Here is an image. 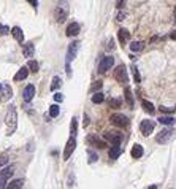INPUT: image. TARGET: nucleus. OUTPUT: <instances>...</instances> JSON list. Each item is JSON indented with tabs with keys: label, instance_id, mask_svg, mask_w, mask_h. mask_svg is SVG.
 I'll use <instances>...</instances> for the list:
<instances>
[{
	"label": "nucleus",
	"instance_id": "obj_14",
	"mask_svg": "<svg viewBox=\"0 0 176 189\" xmlns=\"http://www.w3.org/2000/svg\"><path fill=\"white\" fill-rule=\"evenodd\" d=\"M29 75V67H21L18 70V73L14 75V81H22V80H26Z\"/></svg>",
	"mask_w": 176,
	"mask_h": 189
},
{
	"label": "nucleus",
	"instance_id": "obj_4",
	"mask_svg": "<svg viewBox=\"0 0 176 189\" xmlns=\"http://www.w3.org/2000/svg\"><path fill=\"white\" fill-rule=\"evenodd\" d=\"M110 121H111V124H114L116 127H127V126H129V118L124 116V114H121V113L111 114Z\"/></svg>",
	"mask_w": 176,
	"mask_h": 189
},
{
	"label": "nucleus",
	"instance_id": "obj_1",
	"mask_svg": "<svg viewBox=\"0 0 176 189\" xmlns=\"http://www.w3.org/2000/svg\"><path fill=\"white\" fill-rule=\"evenodd\" d=\"M5 124H7V135H11L16 130V126H18V113H16L14 105L8 107V111H7V116H5Z\"/></svg>",
	"mask_w": 176,
	"mask_h": 189
},
{
	"label": "nucleus",
	"instance_id": "obj_46",
	"mask_svg": "<svg viewBox=\"0 0 176 189\" xmlns=\"http://www.w3.org/2000/svg\"><path fill=\"white\" fill-rule=\"evenodd\" d=\"M2 87H3V86H2V84H0V91H2Z\"/></svg>",
	"mask_w": 176,
	"mask_h": 189
},
{
	"label": "nucleus",
	"instance_id": "obj_22",
	"mask_svg": "<svg viewBox=\"0 0 176 189\" xmlns=\"http://www.w3.org/2000/svg\"><path fill=\"white\" fill-rule=\"evenodd\" d=\"M13 172H14V165H10V167H7V169H3L2 172H0V175L7 180V178H10L13 175Z\"/></svg>",
	"mask_w": 176,
	"mask_h": 189
},
{
	"label": "nucleus",
	"instance_id": "obj_40",
	"mask_svg": "<svg viewBox=\"0 0 176 189\" xmlns=\"http://www.w3.org/2000/svg\"><path fill=\"white\" fill-rule=\"evenodd\" d=\"M83 126H84V127H87V126H89V116H87V114H84V121H83Z\"/></svg>",
	"mask_w": 176,
	"mask_h": 189
},
{
	"label": "nucleus",
	"instance_id": "obj_44",
	"mask_svg": "<svg viewBox=\"0 0 176 189\" xmlns=\"http://www.w3.org/2000/svg\"><path fill=\"white\" fill-rule=\"evenodd\" d=\"M170 38H171V40H176V30H173V32L170 34Z\"/></svg>",
	"mask_w": 176,
	"mask_h": 189
},
{
	"label": "nucleus",
	"instance_id": "obj_11",
	"mask_svg": "<svg viewBox=\"0 0 176 189\" xmlns=\"http://www.w3.org/2000/svg\"><path fill=\"white\" fill-rule=\"evenodd\" d=\"M34 96H35V86L34 84H27L26 87H24V91H22V99L26 102H30L34 99Z\"/></svg>",
	"mask_w": 176,
	"mask_h": 189
},
{
	"label": "nucleus",
	"instance_id": "obj_8",
	"mask_svg": "<svg viewBox=\"0 0 176 189\" xmlns=\"http://www.w3.org/2000/svg\"><path fill=\"white\" fill-rule=\"evenodd\" d=\"M113 65H114V59L113 57H110V56L103 57L102 62H100V65H98V73H106Z\"/></svg>",
	"mask_w": 176,
	"mask_h": 189
},
{
	"label": "nucleus",
	"instance_id": "obj_35",
	"mask_svg": "<svg viewBox=\"0 0 176 189\" xmlns=\"http://www.w3.org/2000/svg\"><path fill=\"white\" fill-rule=\"evenodd\" d=\"M102 86H103L102 81H95V83L92 84V91H100V89H102Z\"/></svg>",
	"mask_w": 176,
	"mask_h": 189
},
{
	"label": "nucleus",
	"instance_id": "obj_16",
	"mask_svg": "<svg viewBox=\"0 0 176 189\" xmlns=\"http://www.w3.org/2000/svg\"><path fill=\"white\" fill-rule=\"evenodd\" d=\"M143 153H144V150H143V146L141 145H133V148H132V157L133 159H140L141 156H143Z\"/></svg>",
	"mask_w": 176,
	"mask_h": 189
},
{
	"label": "nucleus",
	"instance_id": "obj_18",
	"mask_svg": "<svg viewBox=\"0 0 176 189\" xmlns=\"http://www.w3.org/2000/svg\"><path fill=\"white\" fill-rule=\"evenodd\" d=\"M11 34H13V37H14V40H18L19 43H22L24 41V34H22V30H21V27H13L11 29Z\"/></svg>",
	"mask_w": 176,
	"mask_h": 189
},
{
	"label": "nucleus",
	"instance_id": "obj_29",
	"mask_svg": "<svg viewBox=\"0 0 176 189\" xmlns=\"http://www.w3.org/2000/svg\"><path fill=\"white\" fill-rule=\"evenodd\" d=\"M59 105H51L49 107V116L51 118H56V116H59Z\"/></svg>",
	"mask_w": 176,
	"mask_h": 189
},
{
	"label": "nucleus",
	"instance_id": "obj_20",
	"mask_svg": "<svg viewBox=\"0 0 176 189\" xmlns=\"http://www.w3.org/2000/svg\"><path fill=\"white\" fill-rule=\"evenodd\" d=\"M124 94H125V100H127V103L130 105V108H133V96H132V91L129 89V87H125L124 89Z\"/></svg>",
	"mask_w": 176,
	"mask_h": 189
},
{
	"label": "nucleus",
	"instance_id": "obj_42",
	"mask_svg": "<svg viewBox=\"0 0 176 189\" xmlns=\"http://www.w3.org/2000/svg\"><path fill=\"white\" fill-rule=\"evenodd\" d=\"M124 18H125V13H117V16H116L117 21H124Z\"/></svg>",
	"mask_w": 176,
	"mask_h": 189
},
{
	"label": "nucleus",
	"instance_id": "obj_32",
	"mask_svg": "<svg viewBox=\"0 0 176 189\" xmlns=\"http://www.w3.org/2000/svg\"><path fill=\"white\" fill-rule=\"evenodd\" d=\"M76 130H78V119L76 118H73L71 119V135L76 137Z\"/></svg>",
	"mask_w": 176,
	"mask_h": 189
},
{
	"label": "nucleus",
	"instance_id": "obj_2",
	"mask_svg": "<svg viewBox=\"0 0 176 189\" xmlns=\"http://www.w3.org/2000/svg\"><path fill=\"white\" fill-rule=\"evenodd\" d=\"M78 50H80V41H71L70 46H68L67 60H65V67H67V73H68V75H71V72H70V64H71V60H73L75 57H76Z\"/></svg>",
	"mask_w": 176,
	"mask_h": 189
},
{
	"label": "nucleus",
	"instance_id": "obj_6",
	"mask_svg": "<svg viewBox=\"0 0 176 189\" xmlns=\"http://www.w3.org/2000/svg\"><path fill=\"white\" fill-rule=\"evenodd\" d=\"M154 126H156L154 121H151V119H143L141 124H140V130H141V134H143L144 137H149L151 134H153V130H154Z\"/></svg>",
	"mask_w": 176,
	"mask_h": 189
},
{
	"label": "nucleus",
	"instance_id": "obj_39",
	"mask_svg": "<svg viewBox=\"0 0 176 189\" xmlns=\"http://www.w3.org/2000/svg\"><path fill=\"white\" fill-rule=\"evenodd\" d=\"M89 157H91V159H89V162H91V164H92V162H97V154H95V153H91V154H89Z\"/></svg>",
	"mask_w": 176,
	"mask_h": 189
},
{
	"label": "nucleus",
	"instance_id": "obj_15",
	"mask_svg": "<svg viewBox=\"0 0 176 189\" xmlns=\"http://www.w3.org/2000/svg\"><path fill=\"white\" fill-rule=\"evenodd\" d=\"M22 54L24 57H32L35 54V48H34V45L32 43H27V45H24V48H22Z\"/></svg>",
	"mask_w": 176,
	"mask_h": 189
},
{
	"label": "nucleus",
	"instance_id": "obj_38",
	"mask_svg": "<svg viewBox=\"0 0 176 189\" xmlns=\"http://www.w3.org/2000/svg\"><path fill=\"white\" fill-rule=\"evenodd\" d=\"M176 108H168V107H160V111H163V113H173Z\"/></svg>",
	"mask_w": 176,
	"mask_h": 189
},
{
	"label": "nucleus",
	"instance_id": "obj_43",
	"mask_svg": "<svg viewBox=\"0 0 176 189\" xmlns=\"http://www.w3.org/2000/svg\"><path fill=\"white\" fill-rule=\"evenodd\" d=\"M3 186H5V178H3L2 175H0V189H2Z\"/></svg>",
	"mask_w": 176,
	"mask_h": 189
},
{
	"label": "nucleus",
	"instance_id": "obj_36",
	"mask_svg": "<svg viewBox=\"0 0 176 189\" xmlns=\"http://www.w3.org/2000/svg\"><path fill=\"white\" fill-rule=\"evenodd\" d=\"M10 32V29L7 27V26H2V24H0V35H7Z\"/></svg>",
	"mask_w": 176,
	"mask_h": 189
},
{
	"label": "nucleus",
	"instance_id": "obj_5",
	"mask_svg": "<svg viewBox=\"0 0 176 189\" xmlns=\"http://www.w3.org/2000/svg\"><path fill=\"white\" fill-rule=\"evenodd\" d=\"M171 138H173V130L171 129H163V130H160L157 134L156 141H157V143H160V145H165V143H168Z\"/></svg>",
	"mask_w": 176,
	"mask_h": 189
},
{
	"label": "nucleus",
	"instance_id": "obj_19",
	"mask_svg": "<svg viewBox=\"0 0 176 189\" xmlns=\"http://www.w3.org/2000/svg\"><path fill=\"white\" fill-rule=\"evenodd\" d=\"M121 153H122V150L119 148V145H113V148L108 151V156H110V159H117L121 156Z\"/></svg>",
	"mask_w": 176,
	"mask_h": 189
},
{
	"label": "nucleus",
	"instance_id": "obj_37",
	"mask_svg": "<svg viewBox=\"0 0 176 189\" xmlns=\"http://www.w3.org/2000/svg\"><path fill=\"white\" fill-rule=\"evenodd\" d=\"M54 99H56V102H62V100H64V96H62L60 92H56V94H54Z\"/></svg>",
	"mask_w": 176,
	"mask_h": 189
},
{
	"label": "nucleus",
	"instance_id": "obj_23",
	"mask_svg": "<svg viewBox=\"0 0 176 189\" xmlns=\"http://www.w3.org/2000/svg\"><path fill=\"white\" fill-rule=\"evenodd\" d=\"M141 107H143L148 113H154V105L151 103V102H148V100H144V99H141Z\"/></svg>",
	"mask_w": 176,
	"mask_h": 189
},
{
	"label": "nucleus",
	"instance_id": "obj_12",
	"mask_svg": "<svg viewBox=\"0 0 176 189\" xmlns=\"http://www.w3.org/2000/svg\"><path fill=\"white\" fill-rule=\"evenodd\" d=\"M117 38H119L121 46H125V45H127V41H129V38H130V32L127 29H121L117 32Z\"/></svg>",
	"mask_w": 176,
	"mask_h": 189
},
{
	"label": "nucleus",
	"instance_id": "obj_27",
	"mask_svg": "<svg viewBox=\"0 0 176 189\" xmlns=\"http://www.w3.org/2000/svg\"><path fill=\"white\" fill-rule=\"evenodd\" d=\"M22 184H24V180H14V181H11L7 187H8V189H16V187H22Z\"/></svg>",
	"mask_w": 176,
	"mask_h": 189
},
{
	"label": "nucleus",
	"instance_id": "obj_17",
	"mask_svg": "<svg viewBox=\"0 0 176 189\" xmlns=\"http://www.w3.org/2000/svg\"><path fill=\"white\" fill-rule=\"evenodd\" d=\"M87 141H91V143H94L97 148H105V141H103L102 138L95 137V135H92V137H87Z\"/></svg>",
	"mask_w": 176,
	"mask_h": 189
},
{
	"label": "nucleus",
	"instance_id": "obj_21",
	"mask_svg": "<svg viewBox=\"0 0 176 189\" xmlns=\"http://www.w3.org/2000/svg\"><path fill=\"white\" fill-rule=\"evenodd\" d=\"M2 91H3V100H8V99H11V96H13V91H11V87H10L8 84H3Z\"/></svg>",
	"mask_w": 176,
	"mask_h": 189
},
{
	"label": "nucleus",
	"instance_id": "obj_10",
	"mask_svg": "<svg viewBox=\"0 0 176 189\" xmlns=\"http://www.w3.org/2000/svg\"><path fill=\"white\" fill-rule=\"evenodd\" d=\"M105 140H108L111 145H121V141H122V135L119 132H106L103 135Z\"/></svg>",
	"mask_w": 176,
	"mask_h": 189
},
{
	"label": "nucleus",
	"instance_id": "obj_25",
	"mask_svg": "<svg viewBox=\"0 0 176 189\" xmlns=\"http://www.w3.org/2000/svg\"><path fill=\"white\" fill-rule=\"evenodd\" d=\"M60 86H62V80H60L59 76L53 78V83H51V91L54 92V91H57V89H59Z\"/></svg>",
	"mask_w": 176,
	"mask_h": 189
},
{
	"label": "nucleus",
	"instance_id": "obj_7",
	"mask_svg": "<svg viewBox=\"0 0 176 189\" xmlns=\"http://www.w3.org/2000/svg\"><path fill=\"white\" fill-rule=\"evenodd\" d=\"M114 78H116L119 83H127V81H129V75H127V68H125V65L121 64V65L116 68Z\"/></svg>",
	"mask_w": 176,
	"mask_h": 189
},
{
	"label": "nucleus",
	"instance_id": "obj_31",
	"mask_svg": "<svg viewBox=\"0 0 176 189\" xmlns=\"http://www.w3.org/2000/svg\"><path fill=\"white\" fill-rule=\"evenodd\" d=\"M108 105H110V108H119L121 100L119 99H108Z\"/></svg>",
	"mask_w": 176,
	"mask_h": 189
},
{
	"label": "nucleus",
	"instance_id": "obj_13",
	"mask_svg": "<svg viewBox=\"0 0 176 189\" xmlns=\"http://www.w3.org/2000/svg\"><path fill=\"white\" fill-rule=\"evenodd\" d=\"M80 24L78 22H71V24H68V27H67V37H76L78 34H80Z\"/></svg>",
	"mask_w": 176,
	"mask_h": 189
},
{
	"label": "nucleus",
	"instance_id": "obj_30",
	"mask_svg": "<svg viewBox=\"0 0 176 189\" xmlns=\"http://www.w3.org/2000/svg\"><path fill=\"white\" fill-rule=\"evenodd\" d=\"M27 67H29V70H30L32 73H37V72H38V62H37V60H29Z\"/></svg>",
	"mask_w": 176,
	"mask_h": 189
},
{
	"label": "nucleus",
	"instance_id": "obj_28",
	"mask_svg": "<svg viewBox=\"0 0 176 189\" xmlns=\"http://www.w3.org/2000/svg\"><path fill=\"white\" fill-rule=\"evenodd\" d=\"M159 123H162V124H165V126H171L173 123H174V119L171 116H162L160 119H159Z\"/></svg>",
	"mask_w": 176,
	"mask_h": 189
},
{
	"label": "nucleus",
	"instance_id": "obj_41",
	"mask_svg": "<svg viewBox=\"0 0 176 189\" xmlns=\"http://www.w3.org/2000/svg\"><path fill=\"white\" fill-rule=\"evenodd\" d=\"M27 2H29L34 8H37V7H38V0H27Z\"/></svg>",
	"mask_w": 176,
	"mask_h": 189
},
{
	"label": "nucleus",
	"instance_id": "obj_26",
	"mask_svg": "<svg viewBox=\"0 0 176 189\" xmlns=\"http://www.w3.org/2000/svg\"><path fill=\"white\" fill-rule=\"evenodd\" d=\"M103 100H105V96H103L102 92H97V94H94V96H92V102L97 103V105H98V103H102Z\"/></svg>",
	"mask_w": 176,
	"mask_h": 189
},
{
	"label": "nucleus",
	"instance_id": "obj_24",
	"mask_svg": "<svg viewBox=\"0 0 176 189\" xmlns=\"http://www.w3.org/2000/svg\"><path fill=\"white\" fill-rule=\"evenodd\" d=\"M144 48V43L143 41H132L130 43V50L132 51H141Z\"/></svg>",
	"mask_w": 176,
	"mask_h": 189
},
{
	"label": "nucleus",
	"instance_id": "obj_45",
	"mask_svg": "<svg viewBox=\"0 0 176 189\" xmlns=\"http://www.w3.org/2000/svg\"><path fill=\"white\" fill-rule=\"evenodd\" d=\"M174 21H176V7H174Z\"/></svg>",
	"mask_w": 176,
	"mask_h": 189
},
{
	"label": "nucleus",
	"instance_id": "obj_9",
	"mask_svg": "<svg viewBox=\"0 0 176 189\" xmlns=\"http://www.w3.org/2000/svg\"><path fill=\"white\" fill-rule=\"evenodd\" d=\"M75 148H76V140H75V137L71 135L68 138V141H67V145H65V150H64V159L65 160L71 156V153L75 151Z\"/></svg>",
	"mask_w": 176,
	"mask_h": 189
},
{
	"label": "nucleus",
	"instance_id": "obj_34",
	"mask_svg": "<svg viewBox=\"0 0 176 189\" xmlns=\"http://www.w3.org/2000/svg\"><path fill=\"white\" fill-rule=\"evenodd\" d=\"M8 164V156L7 154H2L0 156V167H3V165Z\"/></svg>",
	"mask_w": 176,
	"mask_h": 189
},
{
	"label": "nucleus",
	"instance_id": "obj_33",
	"mask_svg": "<svg viewBox=\"0 0 176 189\" xmlns=\"http://www.w3.org/2000/svg\"><path fill=\"white\" fill-rule=\"evenodd\" d=\"M132 72H133L135 83H140V81H141V78H140V73H138V68H137V67H132Z\"/></svg>",
	"mask_w": 176,
	"mask_h": 189
},
{
	"label": "nucleus",
	"instance_id": "obj_3",
	"mask_svg": "<svg viewBox=\"0 0 176 189\" xmlns=\"http://www.w3.org/2000/svg\"><path fill=\"white\" fill-rule=\"evenodd\" d=\"M67 14H68V5H67L65 0H60L56 7V10H54V18H56L57 22H64L67 19Z\"/></svg>",
	"mask_w": 176,
	"mask_h": 189
}]
</instances>
